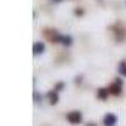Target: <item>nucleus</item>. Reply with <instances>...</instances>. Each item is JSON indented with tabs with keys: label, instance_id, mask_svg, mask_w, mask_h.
<instances>
[{
	"label": "nucleus",
	"instance_id": "obj_1",
	"mask_svg": "<svg viewBox=\"0 0 126 126\" xmlns=\"http://www.w3.org/2000/svg\"><path fill=\"white\" fill-rule=\"evenodd\" d=\"M103 124H105V126H115V124H116V116L113 113H107L103 119Z\"/></svg>",
	"mask_w": 126,
	"mask_h": 126
},
{
	"label": "nucleus",
	"instance_id": "obj_2",
	"mask_svg": "<svg viewBox=\"0 0 126 126\" xmlns=\"http://www.w3.org/2000/svg\"><path fill=\"white\" fill-rule=\"evenodd\" d=\"M68 121L72 122V124H78L81 121V113L78 111H73L71 113H68V116H67Z\"/></svg>",
	"mask_w": 126,
	"mask_h": 126
},
{
	"label": "nucleus",
	"instance_id": "obj_3",
	"mask_svg": "<svg viewBox=\"0 0 126 126\" xmlns=\"http://www.w3.org/2000/svg\"><path fill=\"white\" fill-rule=\"evenodd\" d=\"M43 50H44V44L40 43V42H38V43H35V44L33 46V52H34V54L43 53Z\"/></svg>",
	"mask_w": 126,
	"mask_h": 126
},
{
	"label": "nucleus",
	"instance_id": "obj_4",
	"mask_svg": "<svg viewBox=\"0 0 126 126\" xmlns=\"http://www.w3.org/2000/svg\"><path fill=\"white\" fill-rule=\"evenodd\" d=\"M120 91H121V87H120L119 83H116V85H112V86L110 87V92L113 93V94H119Z\"/></svg>",
	"mask_w": 126,
	"mask_h": 126
},
{
	"label": "nucleus",
	"instance_id": "obj_5",
	"mask_svg": "<svg viewBox=\"0 0 126 126\" xmlns=\"http://www.w3.org/2000/svg\"><path fill=\"white\" fill-rule=\"evenodd\" d=\"M49 98L52 100V101H50L52 103H56V102H57V100H58L57 94H56V93H53V92H52V93H49Z\"/></svg>",
	"mask_w": 126,
	"mask_h": 126
},
{
	"label": "nucleus",
	"instance_id": "obj_6",
	"mask_svg": "<svg viewBox=\"0 0 126 126\" xmlns=\"http://www.w3.org/2000/svg\"><path fill=\"white\" fill-rule=\"evenodd\" d=\"M98 96H100L101 98H106V96H107L106 90H100V92H98Z\"/></svg>",
	"mask_w": 126,
	"mask_h": 126
},
{
	"label": "nucleus",
	"instance_id": "obj_7",
	"mask_svg": "<svg viewBox=\"0 0 126 126\" xmlns=\"http://www.w3.org/2000/svg\"><path fill=\"white\" fill-rule=\"evenodd\" d=\"M120 73H122V75L126 76V67H125V64H122V66L120 67Z\"/></svg>",
	"mask_w": 126,
	"mask_h": 126
},
{
	"label": "nucleus",
	"instance_id": "obj_8",
	"mask_svg": "<svg viewBox=\"0 0 126 126\" xmlns=\"http://www.w3.org/2000/svg\"><path fill=\"white\" fill-rule=\"evenodd\" d=\"M88 126H94V125H93V124H92V125H88Z\"/></svg>",
	"mask_w": 126,
	"mask_h": 126
}]
</instances>
